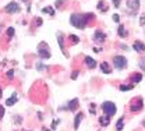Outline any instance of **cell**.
I'll use <instances>...</instances> for the list:
<instances>
[{
    "label": "cell",
    "mask_w": 145,
    "mask_h": 131,
    "mask_svg": "<svg viewBox=\"0 0 145 131\" xmlns=\"http://www.w3.org/2000/svg\"><path fill=\"white\" fill-rule=\"evenodd\" d=\"M89 18H94V14H80V13H74L70 17V22L72 27L78 28V30H84L86 27Z\"/></svg>",
    "instance_id": "6da1fadb"
},
{
    "label": "cell",
    "mask_w": 145,
    "mask_h": 131,
    "mask_svg": "<svg viewBox=\"0 0 145 131\" xmlns=\"http://www.w3.org/2000/svg\"><path fill=\"white\" fill-rule=\"evenodd\" d=\"M102 110H103V113L108 116V117L116 114V111H117V109H116V105L113 103V102H105V103L102 105Z\"/></svg>",
    "instance_id": "7a4b0ae2"
},
{
    "label": "cell",
    "mask_w": 145,
    "mask_h": 131,
    "mask_svg": "<svg viewBox=\"0 0 145 131\" xmlns=\"http://www.w3.org/2000/svg\"><path fill=\"white\" fill-rule=\"evenodd\" d=\"M38 55H39V57H42V59H49L50 57V50H49V47H47V45L45 42L39 43V46H38Z\"/></svg>",
    "instance_id": "3957f363"
},
{
    "label": "cell",
    "mask_w": 145,
    "mask_h": 131,
    "mask_svg": "<svg viewBox=\"0 0 145 131\" xmlns=\"http://www.w3.org/2000/svg\"><path fill=\"white\" fill-rule=\"evenodd\" d=\"M113 64L117 70H123L127 66V59L124 56H114L113 57Z\"/></svg>",
    "instance_id": "277c9868"
},
{
    "label": "cell",
    "mask_w": 145,
    "mask_h": 131,
    "mask_svg": "<svg viewBox=\"0 0 145 131\" xmlns=\"http://www.w3.org/2000/svg\"><path fill=\"white\" fill-rule=\"evenodd\" d=\"M127 7L130 13H137L139 8V0H127Z\"/></svg>",
    "instance_id": "5b68a950"
},
{
    "label": "cell",
    "mask_w": 145,
    "mask_h": 131,
    "mask_svg": "<svg viewBox=\"0 0 145 131\" xmlns=\"http://www.w3.org/2000/svg\"><path fill=\"white\" fill-rule=\"evenodd\" d=\"M4 10H6L8 14L18 13V11H20V6H18V3H16V2H11V3H8V4H7Z\"/></svg>",
    "instance_id": "8992f818"
},
{
    "label": "cell",
    "mask_w": 145,
    "mask_h": 131,
    "mask_svg": "<svg viewBox=\"0 0 145 131\" xmlns=\"http://www.w3.org/2000/svg\"><path fill=\"white\" fill-rule=\"evenodd\" d=\"M142 100L141 99H137V100H133V103H131V108H130V109H131L133 111H138V110H141V108H142Z\"/></svg>",
    "instance_id": "52a82bcc"
},
{
    "label": "cell",
    "mask_w": 145,
    "mask_h": 131,
    "mask_svg": "<svg viewBox=\"0 0 145 131\" xmlns=\"http://www.w3.org/2000/svg\"><path fill=\"white\" fill-rule=\"evenodd\" d=\"M105 39H106V35H105L102 31H96V32H95V35H94V41H95V42L102 43Z\"/></svg>",
    "instance_id": "ba28073f"
},
{
    "label": "cell",
    "mask_w": 145,
    "mask_h": 131,
    "mask_svg": "<svg viewBox=\"0 0 145 131\" xmlns=\"http://www.w3.org/2000/svg\"><path fill=\"white\" fill-rule=\"evenodd\" d=\"M133 47H134L135 52H144V50H145V45H144L142 42H139V41H135L134 45H133Z\"/></svg>",
    "instance_id": "9c48e42d"
},
{
    "label": "cell",
    "mask_w": 145,
    "mask_h": 131,
    "mask_svg": "<svg viewBox=\"0 0 145 131\" xmlns=\"http://www.w3.org/2000/svg\"><path fill=\"white\" fill-rule=\"evenodd\" d=\"M77 106H78V99H72L69 102V105H67V109H70L71 111H74L77 109Z\"/></svg>",
    "instance_id": "30bf717a"
},
{
    "label": "cell",
    "mask_w": 145,
    "mask_h": 131,
    "mask_svg": "<svg viewBox=\"0 0 145 131\" xmlns=\"http://www.w3.org/2000/svg\"><path fill=\"white\" fill-rule=\"evenodd\" d=\"M85 64L88 66L89 69H95V67H96V63H95V60H94V59H91L89 56H86V57H85Z\"/></svg>",
    "instance_id": "8fae6325"
},
{
    "label": "cell",
    "mask_w": 145,
    "mask_h": 131,
    "mask_svg": "<svg viewBox=\"0 0 145 131\" xmlns=\"http://www.w3.org/2000/svg\"><path fill=\"white\" fill-rule=\"evenodd\" d=\"M100 70H102L105 74H110V72H112V69H110V66L106 61H103L102 64H100Z\"/></svg>",
    "instance_id": "7c38bea8"
},
{
    "label": "cell",
    "mask_w": 145,
    "mask_h": 131,
    "mask_svg": "<svg viewBox=\"0 0 145 131\" xmlns=\"http://www.w3.org/2000/svg\"><path fill=\"white\" fill-rule=\"evenodd\" d=\"M117 32H119V36H120V38H125V36L128 35V32L125 31L124 25H120V27H119V31H117Z\"/></svg>",
    "instance_id": "4fadbf2b"
},
{
    "label": "cell",
    "mask_w": 145,
    "mask_h": 131,
    "mask_svg": "<svg viewBox=\"0 0 145 131\" xmlns=\"http://www.w3.org/2000/svg\"><path fill=\"white\" fill-rule=\"evenodd\" d=\"M81 120H83V113H78L75 116V121H74V128L77 130L78 128V125H80V123H81Z\"/></svg>",
    "instance_id": "5bb4252c"
},
{
    "label": "cell",
    "mask_w": 145,
    "mask_h": 131,
    "mask_svg": "<svg viewBox=\"0 0 145 131\" xmlns=\"http://www.w3.org/2000/svg\"><path fill=\"white\" fill-rule=\"evenodd\" d=\"M99 123H100V125H102V127H106V125H109V123H110V119L108 117V116H105V117H100Z\"/></svg>",
    "instance_id": "9a60e30c"
},
{
    "label": "cell",
    "mask_w": 145,
    "mask_h": 131,
    "mask_svg": "<svg viewBox=\"0 0 145 131\" xmlns=\"http://www.w3.org/2000/svg\"><path fill=\"white\" fill-rule=\"evenodd\" d=\"M123 123H124V117H120L119 121H117V124H116V130H117V131H122V130H123Z\"/></svg>",
    "instance_id": "2e32d148"
},
{
    "label": "cell",
    "mask_w": 145,
    "mask_h": 131,
    "mask_svg": "<svg viewBox=\"0 0 145 131\" xmlns=\"http://www.w3.org/2000/svg\"><path fill=\"white\" fill-rule=\"evenodd\" d=\"M16 102H17V96H16V95H13L11 98H8V99L6 100V105H7V106H11V105L16 103Z\"/></svg>",
    "instance_id": "e0dca14e"
},
{
    "label": "cell",
    "mask_w": 145,
    "mask_h": 131,
    "mask_svg": "<svg viewBox=\"0 0 145 131\" xmlns=\"http://www.w3.org/2000/svg\"><path fill=\"white\" fill-rule=\"evenodd\" d=\"M42 13H46V14H49V16H55V10H53L52 7H43Z\"/></svg>",
    "instance_id": "ac0fdd59"
},
{
    "label": "cell",
    "mask_w": 145,
    "mask_h": 131,
    "mask_svg": "<svg viewBox=\"0 0 145 131\" xmlns=\"http://www.w3.org/2000/svg\"><path fill=\"white\" fill-rule=\"evenodd\" d=\"M57 39H59V45H60V49L64 50V43H63V33L59 32L57 33Z\"/></svg>",
    "instance_id": "d6986e66"
},
{
    "label": "cell",
    "mask_w": 145,
    "mask_h": 131,
    "mask_svg": "<svg viewBox=\"0 0 145 131\" xmlns=\"http://www.w3.org/2000/svg\"><path fill=\"white\" fill-rule=\"evenodd\" d=\"M133 88H134V85H120V91H130Z\"/></svg>",
    "instance_id": "ffe728a7"
},
{
    "label": "cell",
    "mask_w": 145,
    "mask_h": 131,
    "mask_svg": "<svg viewBox=\"0 0 145 131\" xmlns=\"http://www.w3.org/2000/svg\"><path fill=\"white\" fill-rule=\"evenodd\" d=\"M141 80H142V75H141V74H138V72H137L135 75H133V81H134V82H139Z\"/></svg>",
    "instance_id": "44dd1931"
},
{
    "label": "cell",
    "mask_w": 145,
    "mask_h": 131,
    "mask_svg": "<svg viewBox=\"0 0 145 131\" xmlns=\"http://www.w3.org/2000/svg\"><path fill=\"white\" fill-rule=\"evenodd\" d=\"M69 38L71 39V42H72V43H78V41H80V38H78V36H75V35H70Z\"/></svg>",
    "instance_id": "7402d4cb"
},
{
    "label": "cell",
    "mask_w": 145,
    "mask_h": 131,
    "mask_svg": "<svg viewBox=\"0 0 145 131\" xmlns=\"http://www.w3.org/2000/svg\"><path fill=\"white\" fill-rule=\"evenodd\" d=\"M98 8H99V10H103V11L108 10V8L105 7V3H103V2H99V3H98Z\"/></svg>",
    "instance_id": "603a6c76"
},
{
    "label": "cell",
    "mask_w": 145,
    "mask_h": 131,
    "mask_svg": "<svg viewBox=\"0 0 145 131\" xmlns=\"http://www.w3.org/2000/svg\"><path fill=\"white\" fill-rule=\"evenodd\" d=\"M7 78H8V80H11V78H14V71H13V70H10V71H7Z\"/></svg>",
    "instance_id": "cb8c5ba5"
},
{
    "label": "cell",
    "mask_w": 145,
    "mask_h": 131,
    "mask_svg": "<svg viewBox=\"0 0 145 131\" xmlns=\"http://www.w3.org/2000/svg\"><path fill=\"white\" fill-rule=\"evenodd\" d=\"M59 123H60V120H59V119L53 120V124H52V130H55V128H56V125L59 124Z\"/></svg>",
    "instance_id": "d4e9b609"
},
{
    "label": "cell",
    "mask_w": 145,
    "mask_h": 131,
    "mask_svg": "<svg viewBox=\"0 0 145 131\" xmlns=\"http://www.w3.org/2000/svg\"><path fill=\"white\" fill-rule=\"evenodd\" d=\"M14 32H16V31H14V28H8V30H7V35L8 36H13Z\"/></svg>",
    "instance_id": "484cf974"
},
{
    "label": "cell",
    "mask_w": 145,
    "mask_h": 131,
    "mask_svg": "<svg viewBox=\"0 0 145 131\" xmlns=\"http://www.w3.org/2000/svg\"><path fill=\"white\" fill-rule=\"evenodd\" d=\"M139 25H145V13L141 16V20H139Z\"/></svg>",
    "instance_id": "4316f807"
},
{
    "label": "cell",
    "mask_w": 145,
    "mask_h": 131,
    "mask_svg": "<svg viewBox=\"0 0 145 131\" xmlns=\"http://www.w3.org/2000/svg\"><path fill=\"white\" fill-rule=\"evenodd\" d=\"M78 74H80L78 71H72V74H71V78H72V80H75L77 77H78Z\"/></svg>",
    "instance_id": "83f0119b"
},
{
    "label": "cell",
    "mask_w": 145,
    "mask_h": 131,
    "mask_svg": "<svg viewBox=\"0 0 145 131\" xmlns=\"http://www.w3.org/2000/svg\"><path fill=\"white\" fill-rule=\"evenodd\" d=\"M3 116H4V108H3V106H0V120H2Z\"/></svg>",
    "instance_id": "f1b7e54d"
},
{
    "label": "cell",
    "mask_w": 145,
    "mask_h": 131,
    "mask_svg": "<svg viewBox=\"0 0 145 131\" xmlns=\"http://www.w3.org/2000/svg\"><path fill=\"white\" fill-rule=\"evenodd\" d=\"M113 21H114V22H119V21H120V17L117 16V14H114V16H113Z\"/></svg>",
    "instance_id": "f546056e"
},
{
    "label": "cell",
    "mask_w": 145,
    "mask_h": 131,
    "mask_svg": "<svg viewBox=\"0 0 145 131\" xmlns=\"http://www.w3.org/2000/svg\"><path fill=\"white\" fill-rule=\"evenodd\" d=\"M139 66H141V69H142V70H145V59H142V60H141Z\"/></svg>",
    "instance_id": "4dcf8cb0"
},
{
    "label": "cell",
    "mask_w": 145,
    "mask_h": 131,
    "mask_svg": "<svg viewBox=\"0 0 145 131\" xmlns=\"http://www.w3.org/2000/svg\"><path fill=\"white\" fill-rule=\"evenodd\" d=\"M63 2H64V0H57V2H56V7L61 6V4H63Z\"/></svg>",
    "instance_id": "1f68e13d"
},
{
    "label": "cell",
    "mask_w": 145,
    "mask_h": 131,
    "mask_svg": "<svg viewBox=\"0 0 145 131\" xmlns=\"http://www.w3.org/2000/svg\"><path fill=\"white\" fill-rule=\"evenodd\" d=\"M42 25V20H41V18H38V20H36V27H41Z\"/></svg>",
    "instance_id": "d6a6232c"
},
{
    "label": "cell",
    "mask_w": 145,
    "mask_h": 131,
    "mask_svg": "<svg viewBox=\"0 0 145 131\" xmlns=\"http://www.w3.org/2000/svg\"><path fill=\"white\" fill-rule=\"evenodd\" d=\"M113 3H114V6H116V7H119V6H120V0H113Z\"/></svg>",
    "instance_id": "836d02e7"
},
{
    "label": "cell",
    "mask_w": 145,
    "mask_h": 131,
    "mask_svg": "<svg viewBox=\"0 0 145 131\" xmlns=\"http://www.w3.org/2000/svg\"><path fill=\"white\" fill-rule=\"evenodd\" d=\"M94 52H96V53H99V52H100V49H98V47H94Z\"/></svg>",
    "instance_id": "e575fe53"
},
{
    "label": "cell",
    "mask_w": 145,
    "mask_h": 131,
    "mask_svg": "<svg viewBox=\"0 0 145 131\" xmlns=\"http://www.w3.org/2000/svg\"><path fill=\"white\" fill-rule=\"evenodd\" d=\"M2 95H3V92H2V89H0V98H2Z\"/></svg>",
    "instance_id": "d590c367"
},
{
    "label": "cell",
    "mask_w": 145,
    "mask_h": 131,
    "mask_svg": "<svg viewBox=\"0 0 145 131\" xmlns=\"http://www.w3.org/2000/svg\"><path fill=\"white\" fill-rule=\"evenodd\" d=\"M22 2H28V0H22Z\"/></svg>",
    "instance_id": "8d00e7d4"
},
{
    "label": "cell",
    "mask_w": 145,
    "mask_h": 131,
    "mask_svg": "<svg viewBox=\"0 0 145 131\" xmlns=\"http://www.w3.org/2000/svg\"><path fill=\"white\" fill-rule=\"evenodd\" d=\"M142 124H144V125H145V121H144V123H142Z\"/></svg>",
    "instance_id": "74e56055"
}]
</instances>
